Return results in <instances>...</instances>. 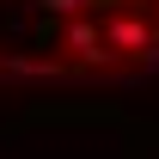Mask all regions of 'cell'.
<instances>
[{"label":"cell","mask_w":159,"mask_h":159,"mask_svg":"<svg viewBox=\"0 0 159 159\" xmlns=\"http://www.w3.org/2000/svg\"><path fill=\"white\" fill-rule=\"evenodd\" d=\"M147 74H159V0H0V86Z\"/></svg>","instance_id":"cell-1"}]
</instances>
